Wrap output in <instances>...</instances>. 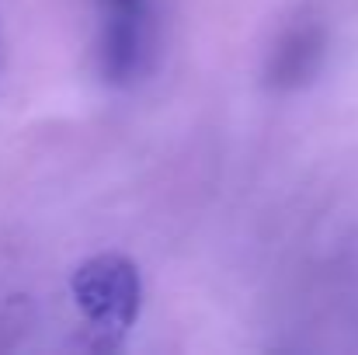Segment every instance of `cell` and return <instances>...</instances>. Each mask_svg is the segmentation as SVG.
Masks as SVG:
<instances>
[{"label":"cell","instance_id":"obj_2","mask_svg":"<svg viewBox=\"0 0 358 355\" xmlns=\"http://www.w3.org/2000/svg\"><path fill=\"white\" fill-rule=\"evenodd\" d=\"M153 56V14L150 0L105 7L98 35V74L112 88H129L146 77Z\"/></svg>","mask_w":358,"mask_h":355},{"label":"cell","instance_id":"obj_3","mask_svg":"<svg viewBox=\"0 0 358 355\" xmlns=\"http://www.w3.org/2000/svg\"><path fill=\"white\" fill-rule=\"evenodd\" d=\"M324 53H327L324 21L313 18V14L292 18V21L278 32V39L271 42V49H268L264 84H268L271 91H278V95H289V91L306 88V84L320 74Z\"/></svg>","mask_w":358,"mask_h":355},{"label":"cell","instance_id":"obj_1","mask_svg":"<svg viewBox=\"0 0 358 355\" xmlns=\"http://www.w3.org/2000/svg\"><path fill=\"white\" fill-rule=\"evenodd\" d=\"M70 296L84 321V328L94 335V349H115L132 331L139 307H143V282L139 268L129 254L101 251L84 258L70 275Z\"/></svg>","mask_w":358,"mask_h":355},{"label":"cell","instance_id":"obj_4","mask_svg":"<svg viewBox=\"0 0 358 355\" xmlns=\"http://www.w3.org/2000/svg\"><path fill=\"white\" fill-rule=\"evenodd\" d=\"M125 4H143V0H101V7H125Z\"/></svg>","mask_w":358,"mask_h":355}]
</instances>
